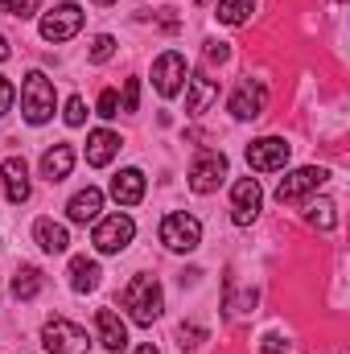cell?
<instances>
[{
    "label": "cell",
    "mask_w": 350,
    "mask_h": 354,
    "mask_svg": "<svg viewBox=\"0 0 350 354\" xmlns=\"http://www.w3.org/2000/svg\"><path fill=\"white\" fill-rule=\"evenodd\" d=\"M219 21L223 25H243L252 12H256V0H219Z\"/></svg>",
    "instance_id": "obj_24"
},
{
    "label": "cell",
    "mask_w": 350,
    "mask_h": 354,
    "mask_svg": "<svg viewBox=\"0 0 350 354\" xmlns=\"http://www.w3.org/2000/svg\"><path fill=\"white\" fill-rule=\"evenodd\" d=\"M99 115H103V120L120 115V95H116V91H103V95H99Z\"/></svg>",
    "instance_id": "obj_30"
},
{
    "label": "cell",
    "mask_w": 350,
    "mask_h": 354,
    "mask_svg": "<svg viewBox=\"0 0 350 354\" xmlns=\"http://www.w3.org/2000/svg\"><path fill=\"white\" fill-rule=\"evenodd\" d=\"M124 111H136L140 107V79H128L124 83V103H120Z\"/></svg>",
    "instance_id": "obj_29"
},
{
    "label": "cell",
    "mask_w": 350,
    "mask_h": 354,
    "mask_svg": "<svg viewBox=\"0 0 350 354\" xmlns=\"http://www.w3.org/2000/svg\"><path fill=\"white\" fill-rule=\"evenodd\" d=\"M132 235H136V223H132L128 214H111V218H95L91 243H95V252L116 256V252H124V248L132 243Z\"/></svg>",
    "instance_id": "obj_4"
},
{
    "label": "cell",
    "mask_w": 350,
    "mask_h": 354,
    "mask_svg": "<svg viewBox=\"0 0 350 354\" xmlns=\"http://www.w3.org/2000/svg\"><path fill=\"white\" fill-rule=\"evenodd\" d=\"M264 99H268L264 83L243 79V83L235 87V95H231V115H235V120H256V115H264Z\"/></svg>",
    "instance_id": "obj_12"
},
{
    "label": "cell",
    "mask_w": 350,
    "mask_h": 354,
    "mask_svg": "<svg viewBox=\"0 0 350 354\" xmlns=\"http://www.w3.org/2000/svg\"><path fill=\"white\" fill-rule=\"evenodd\" d=\"M0 177H4V194H8V202H29V165L21 161V157H4L0 161Z\"/></svg>",
    "instance_id": "obj_13"
},
{
    "label": "cell",
    "mask_w": 350,
    "mask_h": 354,
    "mask_svg": "<svg viewBox=\"0 0 350 354\" xmlns=\"http://www.w3.org/2000/svg\"><path fill=\"white\" fill-rule=\"evenodd\" d=\"M42 288H46V276H42L37 268L25 264V268H17V272H12V297H17V301H33Z\"/></svg>",
    "instance_id": "obj_22"
},
{
    "label": "cell",
    "mask_w": 350,
    "mask_h": 354,
    "mask_svg": "<svg viewBox=\"0 0 350 354\" xmlns=\"http://www.w3.org/2000/svg\"><path fill=\"white\" fill-rule=\"evenodd\" d=\"M62 120H66L71 128H79V124L87 120V107H83V99H79V95H71V99H66V115H62Z\"/></svg>",
    "instance_id": "obj_27"
},
{
    "label": "cell",
    "mask_w": 350,
    "mask_h": 354,
    "mask_svg": "<svg viewBox=\"0 0 350 354\" xmlns=\"http://www.w3.org/2000/svg\"><path fill=\"white\" fill-rule=\"evenodd\" d=\"M0 8H4L8 17H21V21H25V17H33V12L42 8V0H0Z\"/></svg>",
    "instance_id": "obj_26"
},
{
    "label": "cell",
    "mask_w": 350,
    "mask_h": 354,
    "mask_svg": "<svg viewBox=\"0 0 350 354\" xmlns=\"http://www.w3.org/2000/svg\"><path fill=\"white\" fill-rule=\"evenodd\" d=\"M99 210H103V189H95V185L79 189V194L66 202V214H71V223H83V227L99 218Z\"/></svg>",
    "instance_id": "obj_16"
},
{
    "label": "cell",
    "mask_w": 350,
    "mask_h": 354,
    "mask_svg": "<svg viewBox=\"0 0 350 354\" xmlns=\"http://www.w3.org/2000/svg\"><path fill=\"white\" fill-rule=\"evenodd\" d=\"M161 243H165L169 252H194V248L202 243V223H198L194 214H185V210L165 214V218H161Z\"/></svg>",
    "instance_id": "obj_5"
},
{
    "label": "cell",
    "mask_w": 350,
    "mask_h": 354,
    "mask_svg": "<svg viewBox=\"0 0 350 354\" xmlns=\"http://www.w3.org/2000/svg\"><path fill=\"white\" fill-rule=\"evenodd\" d=\"M99 276H103V272H99L95 260H87V256H75V260H71V288H75V292H95V288H99Z\"/></svg>",
    "instance_id": "obj_21"
},
{
    "label": "cell",
    "mask_w": 350,
    "mask_h": 354,
    "mask_svg": "<svg viewBox=\"0 0 350 354\" xmlns=\"http://www.w3.org/2000/svg\"><path fill=\"white\" fill-rule=\"evenodd\" d=\"M305 218H309V227H317V231H334V227H338V214H334V202H330V198L309 202Z\"/></svg>",
    "instance_id": "obj_23"
},
{
    "label": "cell",
    "mask_w": 350,
    "mask_h": 354,
    "mask_svg": "<svg viewBox=\"0 0 350 354\" xmlns=\"http://www.w3.org/2000/svg\"><path fill=\"white\" fill-rule=\"evenodd\" d=\"M260 351H264V354H280L284 346H280V338L272 334V338H264V346H260Z\"/></svg>",
    "instance_id": "obj_33"
},
{
    "label": "cell",
    "mask_w": 350,
    "mask_h": 354,
    "mask_svg": "<svg viewBox=\"0 0 350 354\" xmlns=\"http://www.w3.org/2000/svg\"><path fill=\"white\" fill-rule=\"evenodd\" d=\"M12 99H17V87L0 75V115H8V107H12Z\"/></svg>",
    "instance_id": "obj_31"
},
{
    "label": "cell",
    "mask_w": 350,
    "mask_h": 354,
    "mask_svg": "<svg viewBox=\"0 0 350 354\" xmlns=\"http://www.w3.org/2000/svg\"><path fill=\"white\" fill-rule=\"evenodd\" d=\"M326 181H330V174H326V169H317V165L293 169V174L276 185V202H280V206H297V202H305L313 189H322Z\"/></svg>",
    "instance_id": "obj_7"
},
{
    "label": "cell",
    "mask_w": 350,
    "mask_h": 354,
    "mask_svg": "<svg viewBox=\"0 0 350 354\" xmlns=\"http://www.w3.org/2000/svg\"><path fill=\"white\" fill-rule=\"evenodd\" d=\"M288 153H293L288 140H280V136H260V140L248 145V165H252L256 174H272V169H284V165H288Z\"/></svg>",
    "instance_id": "obj_9"
},
{
    "label": "cell",
    "mask_w": 350,
    "mask_h": 354,
    "mask_svg": "<svg viewBox=\"0 0 350 354\" xmlns=\"http://www.w3.org/2000/svg\"><path fill=\"white\" fill-rule=\"evenodd\" d=\"M124 309H128V317L136 322V326H153L157 317H161V309H165V297H161V284H157V276H136L128 288H124Z\"/></svg>",
    "instance_id": "obj_1"
},
{
    "label": "cell",
    "mask_w": 350,
    "mask_h": 354,
    "mask_svg": "<svg viewBox=\"0 0 350 354\" xmlns=\"http://www.w3.org/2000/svg\"><path fill=\"white\" fill-rule=\"evenodd\" d=\"M206 58H210V62H227V58H231V50H227L223 41H210V46H206Z\"/></svg>",
    "instance_id": "obj_32"
},
{
    "label": "cell",
    "mask_w": 350,
    "mask_h": 354,
    "mask_svg": "<svg viewBox=\"0 0 350 354\" xmlns=\"http://www.w3.org/2000/svg\"><path fill=\"white\" fill-rule=\"evenodd\" d=\"M75 169V149L71 145H54L46 157H42V177L50 181V185H58V181H66Z\"/></svg>",
    "instance_id": "obj_18"
},
{
    "label": "cell",
    "mask_w": 350,
    "mask_h": 354,
    "mask_svg": "<svg viewBox=\"0 0 350 354\" xmlns=\"http://www.w3.org/2000/svg\"><path fill=\"white\" fill-rule=\"evenodd\" d=\"M91 4H116V0H91Z\"/></svg>",
    "instance_id": "obj_36"
},
{
    "label": "cell",
    "mask_w": 350,
    "mask_h": 354,
    "mask_svg": "<svg viewBox=\"0 0 350 354\" xmlns=\"http://www.w3.org/2000/svg\"><path fill=\"white\" fill-rule=\"evenodd\" d=\"M219 99V83L206 75V71H198L194 79H190V95H185V111L190 115H202V111H210V103Z\"/></svg>",
    "instance_id": "obj_15"
},
{
    "label": "cell",
    "mask_w": 350,
    "mask_h": 354,
    "mask_svg": "<svg viewBox=\"0 0 350 354\" xmlns=\"http://www.w3.org/2000/svg\"><path fill=\"white\" fill-rule=\"evenodd\" d=\"M33 239H37V248H42V252H50V256H62V252L71 248L66 227H62V223H54V218H37V223H33Z\"/></svg>",
    "instance_id": "obj_17"
},
{
    "label": "cell",
    "mask_w": 350,
    "mask_h": 354,
    "mask_svg": "<svg viewBox=\"0 0 350 354\" xmlns=\"http://www.w3.org/2000/svg\"><path fill=\"white\" fill-rule=\"evenodd\" d=\"M95 334H99L103 351H124L128 346V330H124V322H120L116 309H99L95 313Z\"/></svg>",
    "instance_id": "obj_14"
},
{
    "label": "cell",
    "mask_w": 350,
    "mask_h": 354,
    "mask_svg": "<svg viewBox=\"0 0 350 354\" xmlns=\"http://www.w3.org/2000/svg\"><path fill=\"white\" fill-rule=\"evenodd\" d=\"M111 198L120 206H136L145 198V174L140 169H120V174L111 177Z\"/></svg>",
    "instance_id": "obj_19"
},
{
    "label": "cell",
    "mask_w": 350,
    "mask_h": 354,
    "mask_svg": "<svg viewBox=\"0 0 350 354\" xmlns=\"http://www.w3.org/2000/svg\"><path fill=\"white\" fill-rule=\"evenodd\" d=\"M260 206H264L260 181L256 177H239L231 185V218H235V227H252L256 214H260Z\"/></svg>",
    "instance_id": "obj_8"
},
{
    "label": "cell",
    "mask_w": 350,
    "mask_h": 354,
    "mask_svg": "<svg viewBox=\"0 0 350 354\" xmlns=\"http://www.w3.org/2000/svg\"><path fill=\"white\" fill-rule=\"evenodd\" d=\"M177 338H181V351H194V346H202L206 330H202V326H181V330H177Z\"/></svg>",
    "instance_id": "obj_28"
},
{
    "label": "cell",
    "mask_w": 350,
    "mask_h": 354,
    "mask_svg": "<svg viewBox=\"0 0 350 354\" xmlns=\"http://www.w3.org/2000/svg\"><path fill=\"white\" fill-rule=\"evenodd\" d=\"M8 54H12V50H8V41H4V37H0V62H4V58H8Z\"/></svg>",
    "instance_id": "obj_34"
},
{
    "label": "cell",
    "mask_w": 350,
    "mask_h": 354,
    "mask_svg": "<svg viewBox=\"0 0 350 354\" xmlns=\"http://www.w3.org/2000/svg\"><path fill=\"white\" fill-rule=\"evenodd\" d=\"M111 54H116V37H111V33H99V37L91 41V62H95V66H103Z\"/></svg>",
    "instance_id": "obj_25"
},
{
    "label": "cell",
    "mask_w": 350,
    "mask_h": 354,
    "mask_svg": "<svg viewBox=\"0 0 350 354\" xmlns=\"http://www.w3.org/2000/svg\"><path fill=\"white\" fill-rule=\"evenodd\" d=\"M136 354H157V346H153V342H145V346H140Z\"/></svg>",
    "instance_id": "obj_35"
},
{
    "label": "cell",
    "mask_w": 350,
    "mask_h": 354,
    "mask_svg": "<svg viewBox=\"0 0 350 354\" xmlns=\"http://www.w3.org/2000/svg\"><path fill=\"white\" fill-rule=\"evenodd\" d=\"M153 83H157V91H161L165 99H174L177 91H181V83H185V58H181L177 50H165V54L153 62Z\"/></svg>",
    "instance_id": "obj_11"
},
{
    "label": "cell",
    "mask_w": 350,
    "mask_h": 354,
    "mask_svg": "<svg viewBox=\"0 0 350 354\" xmlns=\"http://www.w3.org/2000/svg\"><path fill=\"white\" fill-rule=\"evenodd\" d=\"M42 346L50 354H87L91 338L83 326H75V322H66V317H50L46 326H42Z\"/></svg>",
    "instance_id": "obj_3"
},
{
    "label": "cell",
    "mask_w": 350,
    "mask_h": 354,
    "mask_svg": "<svg viewBox=\"0 0 350 354\" xmlns=\"http://www.w3.org/2000/svg\"><path fill=\"white\" fill-rule=\"evenodd\" d=\"M54 107H58L54 83H50L42 71H29L25 83H21V115H25L29 124H46V120L54 115Z\"/></svg>",
    "instance_id": "obj_2"
},
{
    "label": "cell",
    "mask_w": 350,
    "mask_h": 354,
    "mask_svg": "<svg viewBox=\"0 0 350 354\" xmlns=\"http://www.w3.org/2000/svg\"><path fill=\"white\" fill-rule=\"evenodd\" d=\"M194 4H210V0H194Z\"/></svg>",
    "instance_id": "obj_37"
},
{
    "label": "cell",
    "mask_w": 350,
    "mask_h": 354,
    "mask_svg": "<svg viewBox=\"0 0 350 354\" xmlns=\"http://www.w3.org/2000/svg\"><path fill=\"white\" fill-rule=\"evenodd\" d=\"M120 153V136L116 132H107V128H95L87 136V165H95V169H103L111 157Z\"/></svg>",
    "instance_id": "obj_20"
},
{
    "label": "cell",
    "mask_w": 350,
    "mask_h": 354,
    "mask_svg": "<svg viewBox=\"0 0 350 354\" xmlns=\"http://www.w3.org/2000/svg\"><path fill=\"white\" fill-rule=\"evenodd\" d=\"M227 177V157L219 149H198L194 165H190V189L194 194H214Z\"/></svg>",
    "instance_id": "obj_6"
},
{
    "label": "cell",
    "mask_w": 350,
    "mask_h": 354,
    "mask_svg": "<svg viewBox=\"0 0 350 354\" xmlns=\"http://www.w3.org/2000/svg\"><path fill=\"white\" fill-rule=\"evenodd\" d=\"M83 29V8L79 4H58L54 12L42 17V37L46 41H71Z\"/></svg>",
    "instance_id": "obj_10"
}]
</instances>
